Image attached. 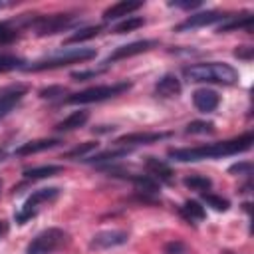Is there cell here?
<instances>
[{
  "label": "cell",
  "mask_w": 254,
  "mask_h": 254,
  "mask_svg": "<svg viewBox=\"0 0 254 254\" xmlns=\"http://www.w3.org/2000/svg\"><path fill=\"white\" fill-rule=\"evenodd\" d=\"M58 196H60V189H58V187H48V189H38V190H34V192L26 198L24 206L20 208V212H16V216H14L16 224L28 222L32 216H36L40 204L52 202V200H56Z\"/></svg>",
  "instance_id": "cell-6"
},
{
  "label": "cell",
  "mask_w": 254,
  "mask_h": 254,
  "mask_svg": "<svg viewBox=\"0 0 254 254\" xmlns=\"http://www.w3.org/2000/svg\"><path fill=\"white\" fill-rule=\"evenodd\" d=\"M252 24H254V16L252 14H242V16H230L226 22H222L218 26V32H232V30H246L252 32Z\"/></svg>",
  "instance_id": "cell-18"
},
{
  "label": "cell",
  "mask_w": 254,
  "mask_h": 254,
  "mask_svg": "<svg viewBox=\"0 0 254 254\" xmlns=\"http://www.w3.org/2000/svg\"><path fill=\"white\" fill-rule=\"evenodd\" d=\"M4 157H6V151H4V149H0V161H4Z\"/></svg>",
  "instance_id": "cell-39"
},
{
  "label": "cell",
  "mask_w": 254,
  "mask_h": 254,
  "mask_svg": "<svg viewBox=\"0 0 254 254\" xmlns=\"http://www.w3.org/2000/svg\"><path fill=\"white\" fill-rule=\"evenodd\" d=\"M99 32H101V26H85V28H79V30L73 32L69 38H65V44H77V42L91 40V38H95Z\"/></svg>",
  "instance_id": "cell-24"
},
{
  "label": "cell",
  "mask_w": 254,
  "mask_h": 254,
  "mask_svg": "<svg viewBox=\"0 0 254 254\" xmlns=\"http://www.w3.org/2000/svg\"><path fill=\"white\" fill-rule=\"evenodd\" d=\"M62 145V139H36V141H28L24 145H20L14 155L16 157H28V155H34V153H42V151H48V149H54Z\"/></svg>",
  "instance_id": "cell-15"
},
{
  "label": "cell",
  "mask_w": 254,
  "mask_h": 254,
  "mask_svg": "<svg viewBox=\"0 0 254 254\" xmlns=\"http://www.w3.org/2000/svg\"><path fill=\"white\" fill-rule=\"evenodd\" d=\"M18 40V30L12 28L8 22H0V46H8Z\"/></svg>",
  "instance_id": "cell-31"
},
{
  "label": "cell",
  "mask_w": 254,
  "mask_h": 254,
  "mask_svg": "<svg viewBox=\"0 0 254 254\" xmlns=\"http://www.w3.org/2000/svg\"><path fill=\"white\" fill-rule=\"evenodd\" d=\"M228 18H230L228 14H222V12H216V10L196 12V14H190L187 20H183L181 24H177L175 32H189V30H194V28H202V26H210V24H216V22H224Z\"/></svg>",
  "instance_id": "cell-9"
},
{
  "label": "cell",
  "mask_w": 254,
  "mask_h": 254,
  "mask_svg": "<svg viewBox=\"0 0 254 254\" xmlns=\"http://www.w3.org/2000/svg\"><path fill=\"white\" fill-rule=\"evenodd\" d=\"M181 89H183V85H181L179 77L173 75V73H165L155 83V93L161 95V97H177L181 93Z\"/></svg>",
  "instance_id": "cell-17"
},
{
  "label": "cell",
  "mask_w": 254,
  "mask_h": 254,
  "mask_svg": "<svg viewBox=\"0 0 254 254\" xmlns=\"http://www.w3.org/2000/svg\"><path fill=\"white\" fill-rule=\"evenodd\" d=\"M125 179H129L135 189L143 194H157L159 192V181H155L151 175H123Z\"/></svg>",
  "instance_id": "cell-21"
},
{
  "label": "cell",
  "mask_w": 254,
  "mask_h": 254,
  "mask_svg": "<svg viewBox=\"0 0 254 254\" xmlns=\"http://www.w3.org/2000/svg\"><path fill=\"white\" fill-rule=\"evenodd\" d=\"M28 93V85L24 83H12L0 89V119H4Z\"/></svg>",
  "instance_id": "cell-11"
},
{
  "label": "cell",
  "mask_w": 254,
  "mask_h": 254,
  "mask_svg": "<svg viewBox=\"0 0 254 254\" xmlns=\"http://www.w3.org/2000/svg\"><path fill=\"white\" fill-rule=\"evenodd\" d=\"M6 230H8V226H6V222L4 220H0V238L6 234Z\"/></svg>",
  "instance_id": "cell-38"
},
{
  "label": "cell",
  "mask_w": 254,
  "mask_h": 254,
  "mask_svg": "<svg viewBox=\"0 0 254 254\" xmlns=\"http://www.w3.org/2000/svg\"><path fill=\"white\" fill-rule=\"evenodd\" d=\"M107 69V65H103V67H99V69H85V71H73L71 73V77L75 79V81H83V79H89V77H97L99 73H103Z\"/></svg>",
  "instance_id": "cell-33"
},
{
  "label": "cell",
  "mask_w": 254,
  "mask_h": 254,
  "mask_svg": "<svg viewBox=\"0 0 254 254\" xmlns=\"http://www.w3.org/2000/svg\"><path fill=\"white\" fill-rule=\"evenodd\" d=\"M24 60L14 54H0V71H12L18 67H24Z\"/></svg>",
  "instance_id": "cell-29"
},
{
  "label": "cell",
  "mask_w": 254,
  "mask_h": 254,
  "mask_svg": "<svg viewBox=\"0 0 254 254\" xmlns=\"http://www.w3.org/2000/svg\"><path fill=\"white\" fill-rule=\"evenodd\" d=\"M141 26H145V20L141 16H129L127 20H123L121 24H117L113 32L115 34H127V32H133V30H137Z\"/></svg>",
  "instance_id": "cell-28"
},
{
  "label": "cell",
  "mask_w": 254,
  "mask_h": 254,
  "mask_svg": "<svg viewBox=\"0 0 254 254\" xmlns=\"http://www.w3.org/2000/svg\"><path fill=\"white\" fill-rule=\"evenodd\" d=\"M129 153V149L127 147H117V149H111V151H103V153H99V155H93V157H85V159H81V161H85V163H105V161H113V159H119V157H125Z\"/></svg>",
  "instance_id": "cell-23"
},
{
  "label": "cell",
  "mask_w": 254,
  "mask_h": 254,
  "mask_svg": "<svg viewBox=\"0 0 254 254\" xmlns=\"http://www.w3.org/2000/svg\"><path fill=\"white\" fill-rule=\"evenodd\" d=\"M67 242V234L62 228H46L38 232L26 246V254H54Z\"/></svg>",
  "instance_id": "cell-5"
},
{
  "label": "cell",
  "mask_w": 254,
  "mask_h": 254,
  "mask_svg": "<svg viewBox=\"0 0 254 254\" xmlns=\"http://www.w3.org/2000/svg\"><path fill=\"white\" fill-rule=\"evenodd\" d=\"M183 75L194 83H220V85H234L238 81V71L224 62H202L190 64L183 67Z\"/></svg>",
  "instance_id": "cell-2"
},
{
  "label": "cell",
  "mask_w": 254,
  "mask_h": 254,
  "mask_svg": "<svg viewBox=\"0 0 254 254\" xmlns=\"http://www.w3.org/2000/svg\"><path fill=\"white\" fill-rule=\"evenodd\" d=\"M234 56H236L238 60L252 62V58H254V48H252V46H238V48L234 50Z\"/></svg>",
  "instance_id": "cell-35"
},
{
  "label": "cell",
  "mask_w": 254,
  "mask_h": 254,
  "mask_svg": "<svg viewBox=\"0 0 254 254\" xmlns=\"http://www.w3.org/2000/svg\"><path fill=\"white\" fill-rule=\"evenodd\" d=\"M75 24V16L73 14H50V16H38L32 18L28 22V26H32L38 36H52L58 34L62 30H67Z\"/></svg>",
  "instance_id": "cell-7"
},
{
  "label": "cell",
  "mask_w": 254,
  "mask_h": 254,
  "mask_svg": "<svg viewBox=\"0 0 254 254\" xmlns=\"http://www.w3.org/2000/svg\"><path fill=\"white\" fill-rule=\"evenodd\" d=\"M179 214H181L187 222L204 220V216H206L204 206H200V202H196V200H185V202L179 206Z\"/></svg>",
  "instance_id": "cell-22"
},
{
  "label": "cell",
  "mask_w": 254,
  "mask_h": 254,
  "mask_svg": "<svg viewBox=\"0 0 254 254\" xmlns=\"http://www.w3.org/2000/svg\"><path fill=\"white\" fill-rule=\"evenodd\" d=\"M64 93H65V89L60 87V85H52V87H44V89H40V97H42V99H52V97H56V95H64Z\"/></svg>",
  "instance_id": "cell-36"
},
{
  "label": "cell",
  "mask_w": 254,
  "mask_h": 254,
  "mask_svg": "<svg viewBox=\"0 0 254 254\" xmlns=\"http://www.w3.org/2000/svg\"><path fill=\"white\" fill-rule=\"evenodd\" d=\"M93 149H97V141H85V143L75 145L73 149H69L64 157H65V159H85L87 153H91Z\"/></svg>",
  "instance_id": "cell-27"
},
{
  "label": "cell",
  "mask_w": 254,
  "mask_h": 254,
  "mask_svg": "<svg viewBox=\"0 0 254 254\" xmlns=\"http://www.w3.org/2000/svg\"><path fill=\"white\" fill-rule=\"evenodd\" d=\"M131 89V81H117V83H107V85H93L87 87L83 91L71 93L69 97H65L67 105H85V103H97V101H105L111 97H117L125 91Z\"/></svg>",
  "instance_id": "cell-4"
},
{
  "label": "cell",
  "mask_w": 254,
  "mask_h": 254,
  "mask_svg": "<svg viewBox=\"0 0 254 254\" xmlns=\"http://www.w3.org/2000/svg\"><path fill=\"white\" fill-rule=\"evenodd\" d=\"M171 131H137V133H125L121 137H117L113 141L115 147H137V145H151L157 141H163L167 137H171Z\"/></svg>",
  "instance_id": "cell-8"
},
{
  "label": "cell",
  "mask_w": 254,
  "mask_h": 254,
  "mask_svg": "<svg viewBox=\"0 0 254 254\" xmlns=\"http://www.w3.org/2000/svg\"><path fill=\"white\" fill-rule=\"evenodd\" d=\"M145 169H147V173H149L155 181L171 183V179H173V169H171L165 161H161V159H157V157H145Z\"/></svg>",
  "instance_id": "cell-16"
},
{
  "label": "cell",
  "mask_w": 254,
  "mask_h": 254,
  "mask_svg": "<svg viewBox=\"0 0 254 254\" xmlns=\"http://www.w3.org/2000/svg\"><path fill=\"white\" fill-rule=\"evenodd\" d=\"M214 131V123L210 121H190L185 129V133L189 135H204V133H212Z\"/></svg>",
  "instance_id": "cell-30"
},
{
  "label": "cell",
  "mask_w": 254,
  "mask_h": 254,
  "mask_svg": "<svg viewBox=\"0 0 254 254\" xmlns=\"http://www.w3.org/2000/svg\"><path fill=\"white\" fill-rule=\"evenodd\" d=\"M185 187L190 189V190H198V192H204L210 189L212 181L208 177H200V175H190V177H185Z\"/></svg>",
  "instance_id": "cell-25"
},
{
  "label": "cell",
  "mask_w": 254,
  "mask_h": 254,
  "mask_svg": "<svg viewBox=\"0 0 254 254\" xmlns=\"http://www.w3.org/2000/svg\"><path fill=\"white\" fill-rule=\"evenodd\" d=\"M192 103L194 107L200 111V113H212L218 103H220V97L214 89H208V87H202V89H196L192 93Z\"/></svg>",
  "instance_id": "cell-13"
},
{
  "label": "cell",
  "mask_w": 254,
  "mask_h": 254,
  "mask_svg": "<svg viewBox=\"0 0 254 254\" xmlns=\"http://www.w3.org/2000/svg\"><path fill=\"white\" fill-rule=\"evenodd\" d=\"M200 196H202V200H204L210 208H214V210H218V212H224V210L230 208V202H228L224 196H220V194H214V192H200Z\"/></svg>",
  "instance_id": "cell-26"
},
{
  "label": "cell",
  "mask_w": 254,
  "mask_h": 254,
  "mask_svg": "<svg viewBox=\"0 0 254 254\" xmlns=\"http://www.w3.org/2000/svg\"><path fill=\"white\" fill-rule=\"evenodd\" d=\"M139 8H143V2L141 0H121V2H115L111 4L109 8H105L103 12V20H117V18H123V16H131L133 12H137Z\"/></svg>",
  "instance_id": "cell-14"
},
{
  "label": "cell",
  "mask_w": 254,
  "mask_h": 254,
  "mask_svg": "<svg viewBox=\"0 0 254 254\" xmlns=\"http://www.w3.org/2000/svg\"><path fill=\"white\" fill-rule=\"evenodd\" d=\"M97 56V52L93 48H73V50H65V52H58L50 58L38 60L30 65H24L26 71H44V69H56V67H64L69 64H81L87 60H93Z\"/></svg>",
  "instance_id": "cell-3"
},
{
  "label": "cell",
  "mask_w": 254,
  "mask_h": 254,
  "mask_svg": "<svg viewBox=\"0 0 254 254\" xmlns=\"http://www.w3.org/2000/svg\"><path fill=\"white\" fill-rule=\"evenodd\" d=\"M2 6H4V2H0V8H2Z\"/></svg>",
  "instance_id": "cell-40"
},
{
  "label": "cell",
  "mask_w": 254,
  "mask_h": 254,
  "mask_svg": "<svg viewBox=\"0 0 254 254\" xmlns=\"http://www.w3.org/2000/svg\"><path fill=\"white\" fill-rule=\"evenodd\" d=\"M169 6H175V8H183V10H192V8H198L200 6V0H175V2H169Z\"/></svg>",
  "instance_id": "cell-37"
},
{
  "label": "cell",
  "mask_w": 254,
  "mask_h": 254,
  "mask_svg": "<svg viewBox=\"0 0 254 254\" xmlns=\"http://www.w3.org/2000/svg\"><path fill=\"white\" fill-rule=\"evenodd\" d=\"M163 252H165V254H187V246H185V242H181V240H171V242L165 244Z\"/></svg>",
  "instance_id": "cell-34"
},
{
  "label": "cell",
  "mask_w": 254,
  "mask_h": 254,
  "mask_svg": "<svg viewBox=\"0 0 254 254\" xmlns=\"http://www.w3.org/2000/svg\"><path fill=\"white\" fill-rule=\"evenodd\" d=\"M64 171L62 165H40V167H32V169H24V179L28 181H40V179H50L56 177Z\"/></svg>",
  "instance_id": "cell-20"
},
{
  "label": "cell",
  "mask_w": 254,
  "mask_h": 254,
  "mask_svg": "<svg viewBox=\"0 0 254 254\" xmlns=\"http://www.w3.org/2000/svg\"><path fill=\"white\" fill-rule=\"evenodd\" d=\"M228 173L232 175H252V163L250 161H240V163H234L228 167Z\"/></svg>",
  "instance_id": "cell-32"
},
{
  "label": "cell",
  "mask_w": 254,
  "mask_h": 254,
  "mask_svg": "<svg viewBox=\"0 0 254 254\" xmlns=\"http://www.w3.org/2000/svg\"><path fill=\"white\" fill-rule=\"evenodd\" d=\"M87 119H89V113L83 111V109H79V111H73V113H69L67 117H64L60 123H56L54 129L60 131V133H64V131H73V129H77V127H83Z\"/></svg>",
  "instance_id": "cell-19"
},
{
  "label": "cell",
  "mask_w": 254,
  "mask_h": 254,
  "mask_svg": "<svg viewBox=\"0 0 254 254\" xmlns=\"http://www.w3.org/2000/svg\"><path fill=\"white\" fill-rule=\"evenodd\" d=\"M0 190H2V181H0Z\"/></svg>",
  "instance_id": "cell-41"
},
{
  "label": "cell",
  "mask_w": 254,
  "mask_h": 254,
  "mask_svg": "<svg viewBox=\"0 0 254 254\" xmlns=\"http://www.w3.org/2000/svg\"><path fill=\"white\" fill-rule=\"evenodd\" d=\"M129 240V234L125 230H103L97 232L91 240H89V250H107V248H115L121 246Z\"/></svg>",
  "instance_id": "cell-12"
},
{
  "label": "cell",
  "mask_w": 254,
  "mask_h": 254,
  "mask_svg": "<svg viewBox=\"0 0 254 254\" xmlns=\"http://www.w3.org/2000/svg\"><path fill=\"white\" fill-rule=\"evenodd\" d=\"M157 46V40H137V42H131V44H123L119 48H115L109 58L105 60V65L113 64V62H119V60H125V58H133V56H139L143 52H149Z\"/></svg>",
  "instance_id": "cell-10"
},
{
  "label": "cell",
  "mask_w": 254,
  "mask_h": 254,
  "mask_svg": "<svg viewBox=\"0 0 254 254\" xmlns=\"http://www.w3.org/2000/svg\"><path fill=\"white\" fill-rule=\"evenodd\" d=\"M254 135L242 133L234 139L228 141H218L210 145H198V147H179V149H169V159L179 161V163H194V161H204V159H218V157H230L244 153L252 147Z\"/></svg>",
  "instance_id": "cell-1"
}]
</instances>
